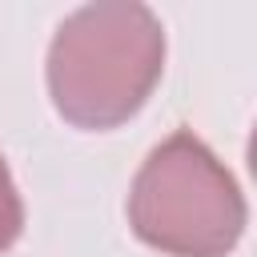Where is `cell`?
I'll return each mask as SVG.
<instances>
[{
	"label": "cell",
	"mask_w": 257,
	"mask_h": 257,
	"mask_svg": "<svg viewBox=\"0 0 257 257\" xmlns=\"http://www.w3.org/2000/svg\"><path fill=\"white\" fill-rule=\"evenodd\" d=\"M165 72V24L141 0L72 8L44 52L52 108L76 128H116L141 112Z\"/></svg>",
	"instance_id": "cell-1"
},
{
	"label": "cell",
	"mask_w": 257,
	"mask_h": 257,
	"mask_svg": "<svg viewBox=\"0 0 257 257\" xmlns=\"http://www.w3.org/2000/svg\"><path fill=\"white\" fill-rule=\"evenodd\" d=\"M124 213L133 233L169 257H225L249 217L237 177L193 128H177L149 149Z\"/></svg>",
	"instance_id": "cell-2"
},
{
	"label": "cell",
	"mask_w": 257,
	"mask_h": 257,
	"mask_svg": "<svg viewBox=\"0 0 257 257\" xmlns=\"http://www.w3.org/2000/svg\"><path fill=\"white\" fill-rule=\"evenodd\" d=\"M20 233H24V201H20V189H16L8 161L0 153V253H8Z\"/></svg>",
	"instance_id": "cell-3"
}]
</instances>
